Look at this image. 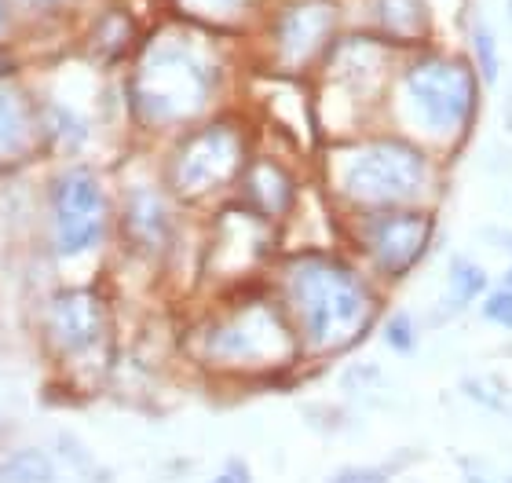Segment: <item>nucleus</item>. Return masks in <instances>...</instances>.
<instances>
[{"label": "nucleus", "instance_id": "obj_6", "mask_svg": "<svg viewBox=\"0 0 512 483\" xmlns=\"http://www.w3.org/2000/svg\"><path fill=\"white\" fill-rule=\"evenodd\" d=\"M235 169H238L235 132L209 129L183 151L180 165H176V176H180L183 191H209L216 183H224Z\"/></svg>", "mask_w": 512, "mask_h": 483}, {"label": "nucleus", "instance_id": "obj_16", "mask_svg": "<svg viewBox=\"0 0 512 483\" xmlns=\"http://www.w3.org/2000/svg\"><path fill=\"white\" fill-rule=\"evenodd\" d=\"M213 483H253V476H249V469L242 462H231Z\"/></svg>", "mask_w": 512, "mask_h": 483}, {"label": "nucleus", "instance_id": "obj_8", "mask_svg": "<svg viewBox=\"0 0 512 483\" xmlns=\"http://www.w3.org/2000/svg\"><path fill=\"white\" fill-rule=\"evenodd\" d=\"M52 330H55V341L63 344V348H70V352L96 348L99 333H103L99 301L85 290L63 293V297L52 304Z\"/></svg>", "mask_w": 512, "mask_h": 483}, {"label": "nucleus", "instance_id": "obj_14", "mask_svg": "<svg viewBox=\"0 0 512 483\" xmlns=\"http://www.w3.org/2000/svg\"><path fill=\"white\" fill-rule=\"evenodd\" d=\"M384 337H388V344H392L395 352H410V348H414V326H410L406 315L392 319V326L384 330Z\"/></svg>", "mask_w": 512, "mask_h": 483}, {"label": "nucleus", "instance_id": "obj_2", "mask_svg": "<svg viewBox=\"0 0 512 483\" xmlns=\"http://www.w3.org/2000/svg\"><path fill=\"white\" fill-rule=\"evenodd\" d=\"M209 96V70L180 44H161L139 70V103L150 118L176 121L202 107Z\"/></svg>", "mask_w": 512, "mask_h": 483}, {"label": "nucleus", "instance_id": "obj_17", "mask_svg": "<svg viewBox=\"0 0 512 483\" xmlns=\"http://www.w3.org/2000/svg\"><path fill=\"white\" fill-rule=\"evenodd\" d=\"M194 8H231L235 0H191Z\"/></svg>", "mask_w": 512, "mask_h": 483}, {"label": "nucleus", "instance_id": "obj_1", "mask_svg": "<svg viewBox=\"0 0 512 483\" xmlns=\"http://www.w3.org/2000/svg\"><path fill=\"white\" fill-rule=\"evenodd\" d=\"M289 297L315 348L352 341L370 315V301L359 279L326 260H300L289 271Z\"/></svg>", "mask_w": 512, "mask_h": 483}, {"label": "nucleus", "instance_id": "obj_7", "mask_svg": "<svg viewBox=\"0 0 512 483\" xmlns=\"http://www.w3.org/2000/svg\"><path fill=\"white\" fill-rule=\"evenodd\" d=\"M425 238H428V220L417 213H392V216H381L370 224L366 231V242L374 249L377 264L384 271H406L421 257V249H425Z\"/></svg>", "mask_w": 512, "mask_h": 483}, {"label": "nucleus", "instance_id": "obj_18", "mask_svg": "<svg viewBox=\"0 0 512 483\" xmlns=\"http://www.w3.org/2000/svg\"><path fill=\"white\" fill-rule=\"evenodd\" d=\"M505 286H509V290H512V268H509V275H505Z\"/></svg>", "mask_w": 512, "mask_h": 483}, {"label": "nucleus", "instance_id": "obj_3", "mask_svg": "<svg viewBox=\"0 0 512 483\" xmlns=\"http://www.w3.org/2000/svg\"><path fill=\"white\" fill-rule=\"evenodd\" d=\"M341 183L355 202L399 205L410 202L425 187V161L410 147L381 143V147H366L344 161Z\"/></svg>", "mask_w": 512, "mask_h": 483}, {"label": "nucleus", "instance_id": "obj_11", "mask_svg": "<svg viewBox=\"0 0 512 483\" xmlns=\"http://www.w3.org/2000/svg\"><path fill=\"white\" fill-rule=\"evenodd\" d=\"M450 282H454V290H458L461 301H472V297L487 286V275H483L476 264H469V260H458V264L450 268Z\"/></svg>", "mask_w": 512, "mask_h": 483}, {"label": "nucleus", "instance_id": "obj_10", "mask_svg": "<svg viewBox=\"0 0 512 483\" xmlns=\"http://www.w3.org/2000/svg\"><path fill=\"white\" fill-rule=\"evenodd\" d=\"M30 136V118L11 92H0V154H15Z\"/></svg>", "mask_w": 512, "mask_h": 483}, {"label": "nucleus", "instance_id": "obj_4", "mask_svg": "<svg viewBox=\"0 0 512 483\" xmlns=\"http://www.w3.org/2000/svg\"><path fill=\"white\" fill-rule=\"evenodd\" d=\"M406 99L432 132H458L476 107V81L461 63H421L406 74Z\"/></svg>", "mask_w": 512, "mask_h": 483}, {"label": "nucleus", "instance_id": "obj_5", "mask_svg": "<svg viewBox=\"0 0 512 483\" xmlns=\"http://www.w3.org/2000/svg\"><path fill=\"white\" fill-rule=\"evenodd\" d=\"M107 227V198L96 176L70 172L55 187V249L63 257H77L99 246Z\"/></svg>", "mask_w": 512, "mask_h": 483}, {"label": "nucleus", "instance_id": "obj_12", "mask_svg": "<svg viewBox=\"0 0 512 483\" xmlns=\"http://www.w3.org/2000/svg\"><path fill=\"white\" fill-rule=\"evenodd\" d=\"M472 44H476V59H480V66H483V77L494 81V74H498V48H494V33L487 30V26H476Z\"/></svg>", "mask_w": 512, "mask_h": 483}, {"label": "nucleus", "instance_id": "obj_13", "mask_svg": "<svg viewBox=\"0 0 512 483\" xmlns=\"http://www.w3.org/2000/svg\"><path fill=\"white\" fill-rule=\"evenodd\" d=\"M483 315L491 322H502V326H512V290L505 286V290L491 293L487 301H483Z\"/></svg>", "mask_w": 512, "mask_h": 483}, {"label": "nucleus", "instance_id": "obj_9", "mask_svg": "<svg viewBox=\"0 0 512 483\" xmlns=\"http://www.w3.org/2000/svg\"><path fill=\"white\" fill-rule=\"evenodd\" d=\"M55 465L44 451H19L0 465V483H52Z\"/></svg>", "mask_w": 512, "mask_h": 483}, {"label": "nucleus", "instance_id": "obj_15", "mask_svg": "<svg viewBox=\"0 0 512 483\" xmlns=\"http://www.w3.org/2000/svg\"><path fill=\"white\" fill-rule=\"evenodd\" d=\"M330 483H388V480H384V473H374V469H352V473L333 476Z\"/></svg>", "mask_w": 512, "mask_h": 483}]
</instances>
